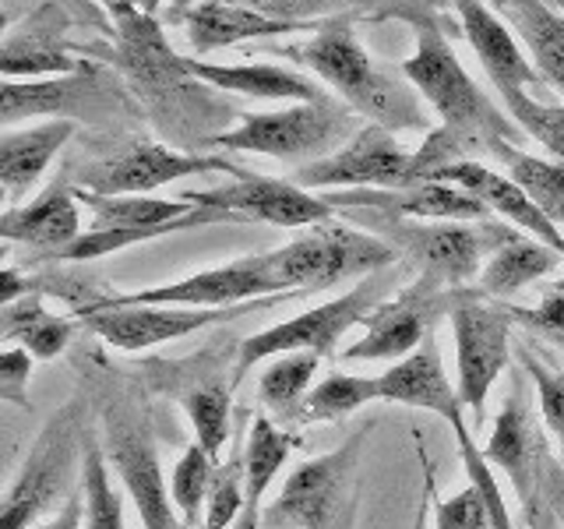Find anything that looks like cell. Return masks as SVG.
Listing matches in <instances>:
<instances>
[{"instance_id":"obj_32","label":"cell","mask_w":564,"mask_h":529,"mask_svg":"<svg viewBox=\"0 0 564 529\" xmlns=\"http://www.w3.org/2000/svg\"><path fill=\"white\" fill-rule=\"evenodd\" d=\"M533 57L540 78L564 96V11L554 0H498Z\"/></svg>"},{"instance_id":"obj_8","label":"cell","mask_w":564,"mask_h":529,"mask_svg":"<svg viewBox=\"0 0 564 529\" xmlns=\"http://www.w3.org/2000/svg\"><path fill=\"white\" fill-rule=\"evenodd\" d=\"M85 396L67 399L29 445L22 469L0 505V529H32L50 508L75 498V481H82L85 441H88Z\"/></svg>"},{"instance_id":"obj_20","label":"cell","mask_w":564,"mask_h":529,"mask_svg":"<svg viewBox=\"0 0 564 529\" xmlns=\"http://www.w3.org/2000/svg\"><path fill=\"white\" fill-rule=\"evenodd\" d=\"M70 25H75V14L64 0H43L22 22L8 25L4 40H0V75H4V82L75 75L82 57H75V43H67Z\"/></svg>"},{"instance_id":"obj_25","label":"cell","mask_w":564,"mask_h":529,"mask_svg":"<svg viewBox=\"0 0 564 529\" xmlns=\"http://www.w3.org/2000/svg\"><path fill=\"white\" fill-rule=\"evenodd\" d=\"M427 181H445V184L466 187L469 194H476V198H480L490 208V216H498V219H505L511 226H519L522 234L543 240L546 247H554V251L564 258V234H561V226L546 219L543 212H540V205L529 198V194L516 181H511L508 173L494 170L487 163H455V166H445V170L431 173Z\"/></svg>"},{"instance_id":"obj_27","label":"cell","mask_w":564,"mask_h":529,"mask_svg":"<svg viewBox=\"0 0 564 529\" xmlns=\"http://www.w3.org/2000/svg\"><path fill=\"white\" fill-rule=\"evenodd\" d=\"M75 134V120H32L4 128V134H0V187H4L8 208L29 202V194L43 181L50 163Z\"/></svg>"},{"instance_id":"obj_15","label":"cell","mask_w":564,"mask_h":529,"mask_svg":"<svg viewBox=\"0 0 564 529\" xmlns=\"http://www.w3.org/2000/svg\"><path fill=\"white\" fill-rule=\"evenodd\" d=\"M476 287H441V282L427 276H413L405 287L388 296L384 304L364 322V335L352 346L339 353L346 364H364V360H405L410 353L423 346V339L434 332L441 317H452V311L463 304Z\"/></svg>"},{"instance_id":"obj_43","label":"cell","mask_w":564,"mask_h":529,"mask_svg":"<svg viewBox=\"0 0 564 529\" xmlns=\"http://www.w3.org/2000/svg\"><path fill=\"white\" fill-rule=\"evenodd\" d=\"M434 529H490V508L480 487L466 484L434 508Z\"/></svg>"},{"instance_id":"obj_44","label":"cell","mask_w":564,"mask_h":529,"mask_svg":"<svg viewBox=\"0 0 564 529\" xmlns=\"http://www.w3.org/2000/svg\"><path fill=\"white\" fill-rule=\"evenodd\" d=\"M32 364H35V357L22 346L0 349V399L22 406V410H32V399H29Z\"/></svg>"},{"instance_id":"obj_41","label":"cell","mask_w":564,"mask_h":529,"mask_svg":"<svg viewBox=\"0 0 564 529\" xmlns=\"http://www.w3.org/2000/svg\"><path fill=\"white\" fill-rule=\"evenodd\" d=\"M519 360H522L529 381H533V392L540 399V417L546 420V428H551L564 445V370H551L529 349L519 353Z\"/></svg>"},{"instance_id":"obj_7","label":"cell","mask_w":564,"mask_h":529,"mask_svg":"<svg viewBox=\"0 0 564 529\" xmlns=\"http://www.w3.org/2000/svg\"><path fill=\"white\" fill-rule=\"evenodd\" d=\"M413 276V269L405 261L392 264V269L375 272L360 279L357 287L339 293L328 304H317L311 311H300L286 322H279L272 328H261L237 346V367H234V381H240L247 370L261 360H275L282 353H317V357H335L339 353L343 335L364 325L370 314H375L388 296H395L405 279Z\"/></svg>"},{"instance_id":"obj_36","label":"cell","mask_w":564,"mask_h":529,"mask_svg":"<svg viewBox=\"0 0 564 529\" xmlns=\"http://www.w3.org/2000/svg\"><path fill=\"white\" fill-rule=\"evenodd\" d=\"M110 455H106V441L88 431L85 441V463H82V498H85V529H128L123 522V498L110 476Z\"/></svg>"},{"instance_id":"obj_11","label":"cell","mask_w":564,"mask_h":529,"mask_svg":"<svg viewBox=\"0 0 564 529\" xmlns=\"http://www.w3.org/2000/svg\"><path fill=\"white\" fill-rule=\"evenodd\" d=\"M269 272L282 290L322 293L339 287L346 279H367L399 264V251L388 240L375 237L370 229L346 226V223H322L307 226L290 244L264 251Z\"/></svg>"},{"instance_id":"obj_14","label":"cell","mask_w":564,"mask_h":529,"mask_svg":"<svg viewBox=\"0 0 564 529\" xmlns=\"http://www.w3.org/2000/svg\"><path fill=\"white\" fill-rule=\"evenodd\" d=\"M70 176V184L82 191H96V194H145L159 191L166 184L187 181V176H202V173H229L247 176L251 170L237 166L229 155H205V152H181L170 149L163 141H145L134 138L128 145L113 149L110 155H99L93 163L70 166L64 170Z\"/></svg>"},{"instance_id":"obj_35","label":"cell","mask_w":564,"mask_h":529,"mask_svg":"<svg viewBox=\"0 0 564 529\" xmlns=\"http://www.w3.org/2000/svg\"><path fill=\"white\" fill-rule=\"evenodd\" d=\"M490 159L505 166V173L540 205L546 219L564 226V163L561 159L529 155L519 145H511V141H494Z\"/></svg>"},{"instance_id":"obj_13","label":"cell","mask_w":564,"mask_h":529,"mask_svg":"<svg viewBox=\"0 0 564 529\" xmlns=\"http://www.w3.org/2000/svg\"><path fill=\"white\" fill-rule=\"evenodd\" d=\"M484 455L516 487V498L522 505V519L529 529L546 511H557V501L564 494V469L551 445H546V434L536 423L533 406H529V388L522 378H516V388H511L498 417H494V431Z\"/></svg>"},{"instance_id":"obj_42","label":"cell","mask_w":564,"mask_h":529,"mask_svg":"<svg viewBox=\"0 0 564 529\" xmlns=\"http://www.w3.org/2000/svg\"><path fill=\"white\" fill-rule=\"evenodd\" d=\"M508 311H511V322L522 325L525 332L543 335V339L564 346V282H554V287H546V293L540 296L536 307H516V304H508Z\"/></svg>"},{"instance_id":"obj_45","label":"cell","mask_w":564,"mask_h":529,"mask_svg":"<svg viewBox=\"0 0 564 529\" xmlns=\"http://www.w3.org/2000/svg\"><path fill=\"white\" fill-rule=\"evenodd\" d=\"M29 293H40L35 290V279L22 269H14V264H4V269H0V307H8Z\"/></svg>"},{"instance_id":"obj_22","label":"cell","mask_w":564,"mask_h":529,"mask_svg":"<svg viewBox=\"0 0 564 529\" xmlns=\"http://www.w3.org/2000/svg\"><path fill=\"white\" fill-rule=\"evenodd\" d=\"M322 198L332 208L349 212H388V216L434 219V223H480L490 219V208L458 184L445 181H416L399 191H325Z\"/></svg>"},{"instance_id":"obj_5","label":"cell","mask_w":564,"mask_h":529,"mask_svg":"<svg viewBox=\"0 0 564 529\" xmlns=\"http://www.w3.org/2000/svg\"><path fill=\"white\" fill-rule=\"evenodd\" d=\"M357 223L392 244L399 258L413 269V276H427L452 290H463L480 279L487 258L516 234V226L505 219L434 223L388 216V212H357Z\"/></svg>"},{"instance_id":"obj_1","label":"cell","mask_w":564,"mask_h":529,"mask_svg":"<svg viewBox=\"0 0 564 529\" xmlns=\"http://www.w3.org/2000/svg\"><path fill=\"white\" fill-rule=\"evenodd\" d=\"M110 25L113 32L106 40L75 43V50L117 71L163 145L181 152L212 149L229 123L243 120L226 93L194 78L187 57L170 46L155 14L123 11L110 18Z\"/></svg>"},{"instance_id":"obj_4","label":"cell","mask_w":564,"mask_h":529,"mask_svg":"<svg viewBox=\"0 0 564 529\" xmlns=\"http://www.w3.org/2000/svg\"><path fill=\"white\" fill-rule=\"evenodd\" d=\"M96 381L93 392L99 402L102 420V441L106 455L120 476L123 490L138 508V519L145 529H191L181 511H176L170 487L163 481V466H159L152 413L145 406V396H138V385L113 375L110 367L96 357Z\"/></svg>"},{"instance_id":"obj_48","label":"cell","mask_w":564,"mask_h":529,"mask_svg":"<svg viewBox=\"0 0 564 529\" xmlns=\"http://www.w3.org/2000/svg\"><path fill=\"white\" fill-rule=\"evenodd\" d=\"M427 519H431V498H423V501H420V508H416V519H413V526H410V529H427Z\"/></svg>"},{"instance_id":"obj_29","label":"cell","mask_w":564,"mask_h":529,"mask_svg":"<svg viewBox=\"0 0 564 529\" xmlns=\"http://www.w3.org/2000/svg\"><path fill=\"white\" fill-rule=\"evenodd\" d=\"M187 67L194 78L216 85L226 96L243 99H269V102H317L328 99V93L314 78L300 75L282 64H212L187 53Z\"/></svg>"},{"instance_id":"obj_18","label":"cell","mask_w":564,"mask_h":529,"mask_svg":"<svg viewBox=\"0 0 564 529\" xmlns=\"http://www.w3.org/2000/svg\"><path fill=\"white\" fill-rule=\"evenodd\" d=\"M212 349L194 353L184 360H152V385L163 388L166 396H173L184 406V413L191 420L198 445L216 458H223L226 441L234 434V381H226V360H208Z\"/></svg>"},{"instance_id":"obj_26","label":"cell","mask_w":564,"mask_h":529,"mask_svg":"<svg viewBox=\"0 0 564 529\" xmlns=\"http://www.w3.org/2000/svg\"><path fill=\"white\" fill-rule=\"evenodd\" d=\"M170 25H184L194 57H205V53H216V50L237 46L247 40H275V35H290V32H317L311 25L282 22V18H269L240 4H216V0L170 8Z\"/></svg>"},{"instance_id":"obj_34","label":"cell","mask_w":564,"mask_h":529,"mask_svg":"<svg viewBox=\"0 0 564 529\" xmlns=\"http://www.w3.org/2000/svg\"><path fill=\"white\" fill-rule=\"evenodd\" d=\"M322 367L317 353H282L258 375V399L282 423H304V410Z\"/></svg>"},{"instance_id":"obj_50","label":"cell","mask_w":564,"mask_h":529,"mask_svg":"<svg viewBox=\"0 0 564 529\" xmlns=\"http://www.w3.org/2000/svg\"><path fill=\"white\" fill-rule=\"evenodd\" d=\"M70 8H85V11H96V0H64Z\"/></svg>"},{"instance_id":"obj_40","label":"cell","mask_w":564,"mask_h":529,"mask_svg":"<svg viewBox=\"0 0 564 529\" xmlns=\"http://www.w3.org/2000/svg\"><path fill=\"white\" fill-rule=\"evenodd\" d=\"M501 102L525 138L540 141L546 152L564 163V106L540 102L533 93H505Z\"/></svg>"},{"instance_id":"obj_2","label":"cell","mask_w":564,"mask_h":529,"mask_svg":"<svg viewBox=\"0 0 564 529\" xmlns=\"http://www.w3.org/2000/svg\"><path fill=\"white\" fill-rule=\"evenodd\" d=\"M448 18H427L416 25L413 57L399 64L402 78L420 93V99L437 114V128L423 138L413 152V181H427L431 173L455 163H484L490 159L494 141L522 145L525 134L519 123L494 102L476 78L458 61L452 40L445 32Z\"/></svg>"},{"instance_id":"obj_31","label":"cell","mask_w":564,"mask_h":529,"mask_svg":"<svg viewBox=\"0 0 564 529\" xmlns=\"http://www.w3.org/2000/svg\"><path fill=\"white\" fill-rule=\"evenodd\" d=\"M78 317H61L46 307V293H29L0 307V339L22 346L35 360H57L78 332Z\"/></svg>"},{"instance_id":"obj_39","label":"cell","mask_w":564,"mask_h":529,"mask_svg":"<svg viewBox=\"0 0 564 529\" xmlns=\"http://www.w3.org/2000/svg\"><path fill=\"white\" fill-rule=\"evenodd\" d=\"M243 501H247V452L237 449L212 473L202 529H229L234 522H240Z\"/></svg>"},{"instance_id":"obj_9","label":"cell","mask_w":564,"mask_h":529,"mask_svg":"<svg viewBox=\"0 0 564 529\" xmlns=\"http://www.w3.org/2000/svg\"><path fill=\"white\" fill-rule=\"evenodd\" d=\"M32 120H75V123H128L145 120L134 96L110 64L82 57L75 75L40 82H4L0 88V123L18 128Z\"/></svg>"},{"instance_id":"obj_30","label":"cell","mask_w":564,"mask_h":529,"mask_svg":"<svg viewBox=\"0 0 564 529\" xmlns=\"http://www.w3.org/2000/svg\"><path fill=\"white\" fill-rule=\"evenodd\" d=\"M561 264H564V258L554 251V247H546L543 240L516 229V234L487 258L480 279H476V290H480L487 300H508L519 290H525L529 282H540L543 276L557 272Z\"/></svg>"},{"instance_id":"obj_28","label":"cell","mask_w":564,"mask_h":529,"mask_svg":"<svg viewBox=\"0 0 564 529\" xmlns=\"http://www.w3.org/2000/svg\"><path fill=\"white\" fill-rule=\"evenodd\" d=\"M202 4V0H173L170 8ZM216 4H240L261 11L282 22H300L311 29H322V22L339 14H375V18H402L413 29L427 18H445V8L452 0H216Z\"/></svg>"},{"instance_id":"obj_19","label":"cell","mask_w":564,"mask_h":529,"mask_svg":"<svg viewBox=\"0 0 564 529\" xmlns=\"http://www.w3.org/2000/svg\"><path fill=\"white\" fill-rule=\"evenodd\" d=\"M181 198L205 205V208L234 212L243 223H272L282 229H307V226L332 223L339 216V208H332L322 194L304 191L293 181H279V176H261V173H247L223 187H208L198 194L184 191Z\"/></svg>"},{"instance_id":"obj_46","label":"cell","mask_w":564,"mask_h":529,"mask_svg":"<svg viewBox=\"0 0 564 529\" xmlns=\"http://www.w3.org/2000/svg\"><path fill=\"white\" fill-rule=\"evenodd\" d=\"M40 529H85V498H82V487H78L75 498H70L67 505H61L57 516H53L50 522H43Z\"/></svg>"},{"instance_id":"obj_12","label":"cell","mask_w":564,"mask_h":529,"mask_svg":"<svg viewBox=\"0 0 564 529\" xmlns=\"http://www.w3.org/2000/svg\"><path fill=\"white\" fill-rule=\"evenodd\" d=\"M364 117H357L349 106L328 99L317 102H293L269 114H243L237 128L216 138L212 149L223 152H251L282 159V163H317L332 152H339L346 141L364 128Z\"/></svg>"},{"instance_id":"obj_16","label":"cell","mask_w":564,"mask_h":529,"mask_svg":"<svg viewBox=\"0 0 564 529\" xmlns=\"http://www.w3.org/2000/svg\"><path fill=\"white\" fill-rule=\"evenodd\" d=\"M452 339H455V392L458 402L484 420L487 396L494 381L505 375L511 360V311L508 304L487 300L480 290H473L463 304L452 311Z\"/></svg>"},{"instance_id":"obj_49","label":"cell","mask_w":564,"mask_h":529,"mask_svg":"<svg viewBox=\"0 0 564 529\" xmlns=\"http://www.w3.org/2000/svg\"><path fill=\"white\" fill-rule=\"evenodd\" d=\"M533 529H561V516H557V511H551V516H543Z\"/></svg>"},{"instance_id":"obj_37","label":"cell","mask_w":564,"mask_h":529,"mask_svg":"<svg viewBox=\"0 0 564 529\" xmlns=\"http://www.w3.org/2000/svg\"><path fill=\"white\" fill-rule=\"evenodd\" d=\"M367 402H381L378 399V378H360V375H343V370H332L328 378H322L311 388L304 423L343 420L349 413L364 410Z\"/></svg>"},{"instance_id":"obj_33","label":"cell","mask_w":564,"mask_h":529,"mask_svg":"<svg viewBox=\"0 0 564 529\" xmlns=\"http://www.w3.org/2000/svg\"><path fill=\"white\" fill-rule=\"evenodd\" d=\"M296 445L290 431H282L272 417L254 413L251 434L243 441L247 452V501L237 529H261V511H264V494L275 484L279 469L286 466V458Z\"/></svg>"},{"instance_id":"obj_21","label":"cell","mask_w":564,"mask_h":529,"mask_svg":"<svg viewBox=\"0 0 564 529\" xmlns=\"http://www.w3.org/2000/svg\"><path fill=\"white\" fill-rule=\"evenodd\" d=\"M293 293L282 290L275 276L269 272L264 255H247L229 264H216V269L184 276L166 287H149L134 293H113L120 304H159V307H237L247 300L261 296H279Z\"/></svg>"},{"instance_id":"obj_10","label":"cell","mask_w":564,"mask_h":529,"mask_svg":"<svg viewBox=\"0 0 564 529\" xmlns=\"http://www.w3.org/2000/svg\"><path fill=\"white\" fill-rule=\"evenodd\" d=\"M378 399L381 402H399V406H413V410H427L437 413L448 423L458 445V458H463V469L469 473V484L480 487L484 501L490 508V529H511V516L505 505V494L490 473L487 455L480 445L473 441L466 428V406L458 402L455 385L445 375V364H441V353L434 343V332L423 339L416 353H410L405 360L392 364L378 375Z\"/></svg>"},{"instance_id":"obj_47","label":"cell","mask_w":564,"mask_h":529,"mask_svg":"<svg viewBox=\"0 0 564 529\" xmlns=\"http://www.w3.org/2000/svg\"><path fill=\"white\" fill-rule=\"evenodd\" d=\"M96 4H102L106 14H123V11H141V14H155L159 8H163V0H96Z\"/></svg>"},{"instance_id":"obj_23","label":"cell","mask_w":564,"mask_h":529,"mask_svg":"<svg viewBox=\"0 0 564 529\" xmlns=\"http://www.w3.org/2000/svg\"><path fill=\"white\" fill-rule=\"evenodd\" d=\"M0 237H4V244L35 247L40 251L35 258L64 251L67 244H75L82 237V202L70 176L61 173L32 202L4 208V216H0Z\"/></svg>"},{"instance_id":"obj_24","label":"cell","mask_w":564,"mask_h":529,"mask_svg":"<svg viewBox=\"0 0 564 529\" xmlns=\"http://www.w3.org/2000/svg\"><path fill=\"white\" fill-rule=\"evenodd\" d=\"M458 25L469 46L476 50L490 85L498 88V96L505 93H533V85H540V71L533 57H525V50L511 35V29L501 22V14H494L487 0H452Z\"/></svg>"},{"instance_id":"obj_38","label":"cell","mask_w":564,"mask_h":529,"mask_svg":"<svg viewBox=\"0 0 564 529\" xmlns=\"http://www.w3.org/2000/svg\"><path fill=\"white\" fill-rule=\"evenodd\" d=\"M216 458L205 452V445H187L184 455L176 458V466L170 473V498L181 511V519L198 529V522L205 519V501H208V487H212V473H216Z\"/></svg>"},{"instance_id":"obj_17","label":"cell","mask_w":564,"mask_h":529,"mask_svg":"<svg viewBox=\"0 0 564 529\" xmlns=\"http://www.w3.org/2000/svg\"><path fill=\"white\" fill-rule=\"evenodd\" d=\"M290 181L304 191H335V187L339 191L343 187L399 191V187L416 184L413 152L405 149L392 131L378 128V123H364L339 152L317 159V163L296 166Z\"/></svg>"},{"instance_id":"obj_6","label":"cell","mask_w":564,"mask_h":529,"mask_svg":"<svg viewBox=\"0 0 564 529\" xmlns=\"http://www.w3.org/2000/svg\"><path fill=\"white\" fill-rule=\"evenodd\" d=\"M375 420L352 431L339 449L304 458L261 511V529H357L364 449Z\"/></svg>"},{"instance_id":"obj_3","label":"cell","mask_w":564,"mask_h":529,"mask_svg":"<svg viewBox=\"0 0 564 529\" xmlns=\"http://www.w3.org/2000/svg\"><path fill=\"white\" fill-rule=\"evenodd\" d=\"M352 22H357V14L328 18V22H322V29L311 32L307 43L282 46L279 53L322 78L367 123H378V128L392 134H431V117L423 110L427 102L420 99L410 78H395L392 71L370 61V53L360 46L357 32H352Z\"/></svg>"}]
</instances>
